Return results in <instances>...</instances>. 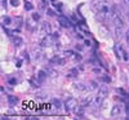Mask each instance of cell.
Masks as SVG:
<instances>
[{
	"instance_id": "cell-1",
	"label": "cell",
	"mask_w": 129,
	"mask_h": 120,
	"mask_svg": "<svg viewBox=\"0 0 129 120\" xmlns=\"http://www.w3.org/2000/svg\"><path fill=\"white\" fill-rule=\"evenodd\" d=\"M92 9L95 13L97 18H98L100 21H102V22H105L107 18H111L112 7H110V4L107 3L106 0H95V2L93 3V5H92Z\"/></svg>"
},
{
	"instance_id": "cell-2",
	"label": "cell",
	"mask_w": 129,
	"mask_h": 120,
	"mask_svg": "<svg viewBox=\"0 0 129 120\" xmlns=\"http://www.w3.org/2000/svg\"><path fill=\"white\" fill-rule=\"evenodd\" d=\"M58 38H59V34L58 32H54L53 35H44V38H43V40H41V43H40V47H43V48H45V47H50V45H53L54 43L58 40Z\"/></svg>"
},
{
	"instance_id": "cell-3",
	"label": "cell",
	"mask_w": 129,
	"mask_h": 120,
	"mask_svg": "<svg viewBox=\"0 0 129 120\" xmlns=\"http://www.w3.org/2000/svg\"><path fill=\"white\" fill-rule=\"evenodd\" d=\"M109 94V89H107V86H101L98 89V93L95 96V100H94V103L95 106H101V103L105 101V98L107 97Z\"/></svg>"
},
{
	"instance_id": "cell-4",
	"label": "cell",
	"mask_w": 129,
	"mask_h": 120,
	"mask_svg": "<svg viewBox=\"0 0 129 120\" xmlns=\"http://www.w3.org/2000/svg\"><path fill=\"white\" fill-rule=\"evenodd\" d=\"M78 107V100L74 97H70L66 100L64 102V108H66V111L70 112V111H75V108Z\"/></svg>"
},
{
	"instance_id": "cell-5",
	"label": "cell",
	"mask_w": 129,
	"mask_h": 120,
	"mask_svg": "<svg viewBox=\"0 0 129 120\" xmlns=\"http://www.w3.org/2000/svg\"><path fill=\"white\" fill-rule=\"evenodd\" d=\"M57 19H58V23L62 26V27H66V28H69V27H71V22H70V19L66 17V16H63V14H59L58 17H57Z\"/></svg>"
},
{
	"instance_id": "cell-6",
	"label": "cell",
	"mask_w": 129,
	"mask_h": 120,
	"mask_svg": "<svg viewBox=\"0 0 129 120\" xmlns=\"http://www.w3.org/2000/svg\"><path fill=\"white\" fill-rule=\"evenodd\" d=\"M116 52H117V57H121L124 61H128V59H129V57H128V54H126L125 49H124L120 44L116 45Z\"/></svg>"
},
{
	"instance_id": "cell-7",
	"label": "cell",
	"mask_w": 129,
	"mask_h": 120,
	"mask_svg": "<svg viewBox=\"0 0 129 120\" xmlns=\"http://www.w3.org/2000/svg\"><path fill=\"white\" fill-rule=\"evenodd\" d=\"M40 31H41L43 35H49V34H50V25H49L48 22H44V23L41 25Z\"/></svg>"
},
{
	"instance_id": "cell-8",
	"label": "cell",
	"mask_w": 129,
	"mask_h": 120,
	"mask_svg": "<svg viewBox=\"0 0 129 120\" xmlns=\"http://www.w3.org/2000/svg\"><path fill=\"white\" fill-rule=\"evenodd\" d=\"M43 48V47H41ZM41 48H35L34 49V58L36 59V61H40L41 58H43V50H41Z\"/></svg>"
},
{
	"instance_id": "cell-9",
	"label": "cell",
	"mask_w": 129,
	"mask_h": 120,
	"mask_svg": "<svg viewBox=\"0 0 129 120\" xmlns=\"http://www.w3.org/2000/svg\"><path fill=\"white\" fill-rule=\"evenodd\" d=\"M50 63H53V65H63L64 63V59L61 58L59 56H54L53 58H50Z\"/></svg>"
},
{
	"instance_id": "cell-10",
	"label": "cell",
	"mask_w": 129,
	"mask_h": 120,
	"mask_svg": "<svg viewBox=\"0 0 129 120\" xmlns=\"http://www.w3.org/2000/svg\"><path fill=\"white\" fill-rule=\"evenodd\" d=\"M47 76H48V74H47L45 70H40V71L38 72V76H36V78H38V80L41 83V81H44V80H45Z\"/></svg>"
},
{
	"instance_id": "cell-11",
	"label": "cell",
	"mask_w": 129,
	"mask_h": 120,
	"mask_svg": "<svg viewBox=\"0 0 129 120\" xmlns=\"http://www.w3.org/2000/svg\"><path fill=\"white\" fill-rule=\"evenodd\" d=\"M120 112H121V107L119 105H116V106L112 107V110H111V116H117Z\"/></svg>"
},
{
	"instance_id": "cell-12",
	"label": "cell",
	"mask_w": 129,
	"mask_h": 120,
	"mask_svg": "<svg viewBox=\"0 0 129 120\" xmlns=\"http://www.w3.org/2000/svg\"><path fill=\"white\" fill-rule=\"evenodd\" d=\"M45 71H47V74H48L49 76H52V78H56V76H58L57 70H54L53 67H47V69H45Z\"/></svg>"
},
{
	"instance_id": "cell-13",
	"label": "cell",
	"mask_w": 129,
	"mask_h": 120,
	"mask_svg": "<svg viewBox=\"0 0 129 120\" xmlns=\"http://www.w3.org/2000/svg\"><path fill=\"white\" fill-rule=\"evenodd\" d=\"M13 44H14L16 47H21V45L23 44V40L21 39L19 36H14V38H13Z\"/></svg>"
},
{
	"instance_id": "cell-14",
	"label": "cell",
	"mask_w": 129,
	"mask_h": 120,
	"mask_svg": "<svg viewBox=\"0 0 129 120\" xmlns=\"http://www.w3.org/2000/svg\"><path fill=\"white\" fill-rule=\"evenodd\" d=\"M8 101H9V105H10V106H14L16 103H18V98L10 96V97H8Z\"/></svg>"
},
{
	"instance_id": "cell-15",
	"label": "cell",
	"mask_w": 129,
	"mask_h": 120,
	"mask_svg": "<svg viewBox=\"0 0 129 120\" xmlns=\"http://www.w3.org/2000/svg\"><path fill=\"white\" fill-rule=\"evenodd\" d=\"M75 88H76L78 91H87L88 88L85 86V84H83V83H79V84H75Z\"/></svg>"
},
{
	"instance_id": "cell-16",
	"label": "cell",
	"mask_w": 129,
	"mask_h": 120,
	"mask_svg": "<svg viewBox=\"0 0 129 120\" xmlns=\"http://www.w3.org/2000/svg\"><path fill=\"white\" fill-rule=\"evenodd\" d=\"M78 69H72L69 74H67V76H69V78H75V76H78Z\"/></svg>"
},
{
	"instance_id": "cell-17",
	"label": "cell",
	"mask_w": 129,
	"mask_h": 120,
	"mask_svg": "<svg viewBox=\"0 0 129 120\" xmlns=\"http://www.w3.org/2000/svg\"><path fill=\"white\" fill-rule=\"evenodd\" d=\"M52 103H53V106L57 107V108H59V107L62 106L61 101H59V100H57V98H53V100H52Z\"/></svg>"
},
{
	"instance_id": "cell-18",
	"label": "cell",
	"mask_w": 129,
	"mask_h": 120,
	"mask_svg": "<svg viewBox=\"0 0 129 120\" xmlns=\"http://www.w3.org/2000/svg\"><path fill=\"white\" fill-rule=\"evenodd\" d=\"M25 9L26 10H32V9H34V7H32V4L30 2H25Z\"/></svg>"
},
{
	"instance_id": "cell-19",
	"label": "cell",
	"mask_w": 129,
	"mask_h": 120,
	"mask_svg": "<svg viewBox=\"0 0 129 120\" xmlns=\"http://www.w3.org/2000/svg\"><path fill=\"white\" fill-rule=\"evenodd\" d=\"M101 79H102V80H103V81H105L106 84H109V83L111 81V79H110V78H109V76H107V75H102V78H101Z\"/></svg>"
},
{
	"instance_id": "cell-20",
	"label": "cell",
	"mask_w": 129,
	"mask_h": 120,
	"mask_svg": "<svg viewBox=\"0 0 129 120\" xmlns=\"http://www.w3.org/2000/svg\"><path fill=\"white\" fill-rule=\"evenodd\" d=\"M10 23V18L9 17H4L3 18V25H9Z\"/></svg>"
},
{
	"instance_id": "cell-21",
	"label": "cell",
	"mask_w": 129,
	"mask_h": 120,
	"mask_svg": "<svg viewBox=\"0 0 129 120\" xmlns=\"http://www.w3.org/2000/svg\"><path fill=\"white\" fill-rule=\"evenodd\" d=\"M10 4L13 7H18L19 5V0H10Z\"/></svg>"
},
{
	"instance_id": "cell-22",
	"label": "cell",
	"mask_w": 129,
	"mask_h": 120,
	"mask_svg": "<svg viewBox=\"0 0 129 120\" xmlns=\"http://www.w3.org/2000/svg\"><path fill=\"white\" fill-rule=\"evenodd\" d=\"M32 19H34V21H39L40 19V16L38 13H34V14H32Z\"/></svg>"
},
{
	"instance_id": "cell-23",
	"label": "cell",
	"mask_w": 129,
	"mask_h": 120,
	"mask_svg": "<svg viewBox=\"0 0 129 120\" xmlns=\"http://www.w3.org/2000/svg\"><path fill=\"white\" fill-rule=\"evenodd\" d=\"M125 38H126V43L129 44V30L126 31V34H125Z\"/></svg>"
},
{
	"instance_id": "cell-24",
	"label": "cell",
	"mask_w": 129,
	"mask_h": 120,
	"mask_svg": "<svg viewBox=\"0 0 129 120\" xmlns=\"http://www.w3.org/2000/svg\"><path fill=\"white\" fill-rule=\"evenodd\" d=\"M9 83H10V84H16V83H17V80H14V79H10V80H9Z\"/></svg>"
},
{
	"instance_id": "cell-25",
	"label": "cell",
	"mask_w": 129,
	"mask_h": 120,
	"mask_svg": "<svg viewBox=\"0 0 129 120\" xmlns=\"http://www.w3.org/2000/svg\"><path fill=\"white\" fill-rule=\"evenodd\" d=\"M126 17H128V19H129V7H128V10H126Z\"/></svg>"
},
{
	"instance_id": "cell-26",
	"label": "cell",
	"mask_w": 129,
	"mask_h": 120,
	"mask_svg": "<svg viewBox=\"0 0 129 120\" xmlns=\"http://www.w3.org/2000/svg\"><path fill=\"white\" fill-rule=\"evenodd\" d=\"M124 3H126V4H129V0H123Z\"/></svg>"
}]
</instances>
